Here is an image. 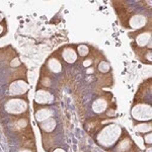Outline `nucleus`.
I'll use <instances>...</instances> for the list:
<instances>
[{
  "label": "nucleus",
  "instance_id": "12",
  "mask_svg": "<svg viewBox=\"0 0 152 152\" xmlns=\"http://www.w3.org/2000/svg\"><path fill=\"white\" fill-rule=\"evenodd\" d=\"M48 68L50 71L54 73H59L62 70V65H61L60 61L56 58H50L48 61Z\"/></svg>",
  "mask_w": 152,
  "mask_h": 152
},
{
  "label": "nucleus",
  "instance_id": "13",
  "mask_svg": "<svg viewBox=\"0 0 152 152\" xmlns=\"http://www.w3.org/2000/svg\"><path fill=\"white\" fill-rule=\"evenodd\" d=\"M56 120L53 119V118H50V119L46 120V121L42 122L41 123V128L42 130H44L45 132H52L56 127Z\"/></svg>",
  "mask_w": 152,
  "mask_h": 152
},
{
  "label": "nucleus",
  "instance_id": "19",
  "mask_svg": "<svg viewBox=\"0 0 152 152\" xmlns=\"http://www.w3.org/2000/svg\"><path fill=\"white\" fill-rule=\"evenodd\" d=\"M54 152H65V150H63V149H61V148H57L54 150Z\"/></svg>",
  "mask_w": 152,
  "mask_h": 152
},
{
  "label": "nucleus",
  "instance_id": "18",
  "mask_svg": "<svg viewBox=\"0 0 152 152\" xmlns=\"http://www.w3.org/2000/svg\"><path fill=\"white\" fill-rule=\"evenodd\" d=\"M91 65V60H86V61H84V63H83V66L84 67H88V66H90Z\"/></svg>",
  "mask_w": 152,
  "mask_h": 152
},
{
  "label": "nucleus",
  "instance_id": "6",
  "mask_svg": "<svg viewBox=\"0 0 152 152\" xmlns=\"http://www.w3.org/2000/svg\"><path fill=\"white\" fill-rule=\"evenodd\" d=\"M147 18L143 14H134L129 19V26L133 29H139L146 26Z\"/></svg>",
  "mask_w": 152,
  "mask_h": 152
},
{
  "label": "nucleus",
  "instance_id": "17",
  "mask_svg": "<svg viewBox=\"0 0 152 152\" xmlns=\"http://www.w3.org/2000/svg\"><path fill=\"white\" fill-rule=\"evenodd\" d=\"M144 142H145L146 144H148V145H150V144L152 143V134L150 133V132L144 136Z\"/></svg>",
  "mask_w": 152,
  "mask_h": 152
},
{
  "label": "nucleus",
  "instance_id": "20",
  "mask_svg": "<svg viewBox=\"0 0 152 152\" xmlns=\"http://www.w3.org/2000/svg\"><path fill=\"white\" fill-rule=\"evenodd\" d=\"M18 152H31V151L28 150V149H21V150H19Z\"/></svg>",
  "mask_w": 152,
  "mask_h": 152
},
{
  "label": "nucleus",
  "instance_id": "21",
  "mask_svg": "<svg viewBox=\"0 0 152 152\" xmlns=\"http://www.w3.org/2000/svg\"><path fill=\"white\" fill-rule=\"evenodd\" d=\"M3 19H4L3 14H2V13H0V21H1V20H3Z\"/></svg>",
  "mask_w": 152,
  "mask_h": 152
},
{
  "label": "nucleus",
  "instance_id": "9",
  "mask_svg": "<svg viewBox=\"0 0 152 152\" xmlns=\"http://www.w3.org/2000/svg\"><path fill=\"white\" fill-rule=\"evenodd\" d=\"M53 115H54V113L51 111V110H49V109H42V110H40V111H38V112L36 113L35 118H36L37 121L41 122V123H42V122H44V121H46V120L52 118Z\"/></svg>",
  "mask_w": 152,
  "mask_h": 152
},
{
  "label": "nucleus",
  "instance_id": "5",
  "mask_svg": "<svg viewBox=\"0 0 152 152\" xmlns=\"http://www.w3.org/2000/svg\"><path fill=\"white\" fill-rule=\"evenodd\" d=\"M35 102L40 104H49L54 102V96L47 90H38L35 95Z\"/></svg>",
  "mask_w": 152,
  "mask_h": 152
},
{
  "label": "nucleus",
  "instance_id": "8",
  "mask_svg": "<svg viewBox=\"0 0 152 152\" xmlns=\"http://www.w3.org/2000/svg\"><path fill=\"white\" fill-rule=\"evenodd\" d=\"M62 58L65 60V62L69 63V64H72L74 63L76 60H77V54H76L75 50L72 48H66L64 49L62 53Z\"/></svg>",
  "mask_w": 152,
  "mask_h": 152
},
{
  "label": "nucleus",
  "instance_id": "22",
  "mask_svg": "<svg viewBox=\"0 0 152 152\" xmlns=\"http://www.w3.org/2000/svg\"><path fill=\"white\" fill-rule=\"evenodd\" d=\"M145 152H152V148L151 147H149V148H147L146 149V151Z\"/></svg>",
  "mask_w": 152,
  "mask_h": 152
},
{
  "label": "nucleus",
  "instance_id": "14",
  "mask_svg": "<svg viewBox=\"0 0 152 152\" xmlns=\"http://www.w3.org/2000/svg\"><path fill=\"white\" fill-rule=\"evenodd\" d=\"M152 129V125L151 122L149 123H143V124H139L136 126V130L139 132H142V133H147V132H150Z\"/></svg>",
  "mask_w": 152,
  "mask_h": 152
},
{
  "label": "nucleus",
  "instance_id": "16",
  "mask_svg": "<svg viewBox=\"0 0 152 152\" xmlns=\"http://www.w3.org/2000/svg\"><path fill=\"white\" fill-rule=\"evenodd\" d=\"M97 68H99V70L100 71V72L107 73V72H109V71L111 70V65H110L109 62L102 61V62L99 63V67H97Z\"/></svg>",
  "mask_w": 152,
  "mask_h": 152
},
{
  "label": "nucleus",
  "instance_id": "10",
  "mask_svg": "<svg viewBox=\"0 0 152 152\" xmlns=\"http://www.w3.org/2000/svg\"><path fill=\"white\" fill-rule=\"evenodd\" d=\"M133 142L130 138H124L116 146V152H127L132 147Z\"/></svg>",
  "mask_w": 152,
  "mask_h": 152
},
{
  "label": "nucleus",
  "instance_id": "4",
  "mask_svg": "<svg viewBox=\"0 0 152 152\" xmlns=\"http://www.w3.org/2000/svg\"><path fill=\"white\" fill-rule=\"evenodd\" d=\"M28 90V84L23 80H16L13 81L9 86V94L12 96H18L26 94Z\"/></svg>",
  "mask_w": 152,
  "mask_h": 152
},
{
  "label": "nucleus",
  "instance_id": "11",
  "mask_svg": "<svg viewBox=\"0 0 152 152\" xmlns=\"http://www.w3.org/2000/svg\"><path fill=\"white\" fill-rule=\"evenodd\" d=\"M107 107V100L104 99H102V97H99V99H97L94 102V104H92V110H94L95 113H97V114H100V113L105 111Z\"/></svg>",
  "mask_w": 152,
  "mask_h": 152
},
{
  "label": "nucleus",
  "instance_id": "7",
  "mask_svg": "<svg viewBox=\"0 0 152 152\" xmlns=\"http://www.w3.org/2000/svg\"><path fill=\"white\" fill-rule=\"evenodd\" d=\"M135 41H136V44L138 45V47H141V48L146 47L151 42V31H144V33L139 34V35L136 37Z\"/></svg>",
  "mask_w": 152,
  "mask_h": 152
},
{
  "label": "nucleus",
  "instance_id": "2",
  "mask_svg": "<svg viewBox=\"0 0 152 152\" xmlns=\"http://www.w3.org/2000/svg\"><path fill=\"white\" fill-rule=\"evenodd\" d=\"M131 116L136 121H150L152 118V107L150 104H138L131 110Z\"/></svg>",
  "mask_w": 152,
  "mask_h": 152
},
{
  "label": "nucleus",
  "instance_id": "23",
  "mask_svg": "<svg viewBox=\"0 0 152 152\" xmlns=\"http://www.w3.org/2000/svg\"><path fill=\"white\" fill-rule=\"evenodd\" d=\"M2 31H3V28H2V26L0 24V35L2 34Z\"/></svg>",
  "mask_w": 152,
  "mask_h": 152
},
{
  "label": "nucleus",
  "instance_id": "15",
  "mask_svg": "<svg viewBox=\"0 0 152 152\" xmlns=\"http://www.w3.org/2000/svg\"><path fill=\"white\" fill-rule=\"evenodd\" d=\"M77 52L79 56L85 57V56H87L88 53H89V48H88L86 45H79L77 47Z\"/></svg>",
  "mask_w": 152,
  "mask_h": 152
},
{
  "label": "nucleus",
  "instance_id": "1",
  "mask_svg": "<svg viewBox=\"0 0 152 152\" xmlns=\"http://www.w3.org/2000/svg\"><path fill=\"white\" fill-rule=\"evenodd\" d=\"M122 134V128L117 124H111L105 126L97 134L96 140L99 145L104 147H111L117 142Z\"/></svg>",
  "mask_w": 152,
  "mask_h": 152
},
{
  "label": "nucleus",
  "instance_id": "3",
  "mask_svg": "<svg viewBox=\"0 0 152 152\" xmlns=\"http://www.w3.org/2000/svg\"><path fill=\"white\" fill-rule=\"evenodd\" d=\"M28 102L21 99H11L5 104V111L8 114L19 115L28 110Z\"/></svg>",
  "mask_w": 152,
  "mask_h": 152
}]
</instances>
